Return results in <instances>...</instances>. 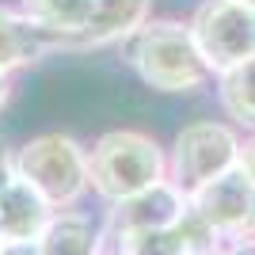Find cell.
I'll list each match as a JSON object with an SVG mask.
<instances>
[{"label": "cell", "instance_id": "obj_4", "mask_svg": "<svg viewBox=\"0 0 255 255\" xmlns=\"http://www.w3.org/2000/svg\"><path fill=\"white\" fill-rule=\"evenodd\" d=\"M240 156V141L229 126L221 122H194L175 137L171 149V183L191 198L198 187H206L210 179L225 175L229 168H236Z\"/></svg>", "mask_w": 255, "mask_h": 255}, {"label": "cell", "instance_id": "obj_6", "mask_svg": "<svg viewBox=\"0 0 255 255\" xmlns=\"http://www.w3.org/2000/svg\"><path fill=\"white\" fill-rule=\"evenodd\" d=\"M191 206L217 236L255 233V183L240 168H229L225 175L198 187L191 194Z\"/></svg>", "mask_w": 255, "mask_h": 255}, {"label": "cell", "instance_id": "obj_7", "mask_svg": "<svg viewBox=\"0 0 255 255\" xmlns=\"http://www.w3.org/2000/svg\"><path fill=\"white\" fill-rule=\"evenodd\" d=\"M191 198L175 187L171 179H160L145 191L111 202L107 213V236H126V233H145V229H175L179 217L187 213Z\"/></svg>", "mask_w": 255, "mask_h": 255}, {"label": "cell", "instance_id": "obj_10", "mask_svg": "<svg viewBox=\"0 0 255 255\" xmlns=\"http://www.w3.org/2000/svg\"><path fill=\"white\" fill-rule=\"evenodd\" d=\"M46 34L34 19H23L15 11L0 8V69H19L46 53Z\"/></svg>", "mask_w": 255, "mask_h": 255}, {"label": "cell", "instance_id": "obj_19", "mask_svg": "<svg viewBox=\"0 0 255 255\" xmlns=\"http://www.w3.org/2000/svg\"><path fill=\"white\" fill-rule=\"evenodd\" d=\"M8 73H4V69H0V111H4V103H8Z\"/></svg>", "mask_w": 255, "mask_h": 255}, {"label": "cell", "instance_id": "obj_12", "mask_svg": "<svg viewBox=\"0 0 255 255\" xmlns=\"http://www.w3.org/2000/svg\"><path fill=\"white\" fill-rule=\"evenodd\" d=\"M23 8L50 34H84L92 19V0H23Z\"/></svg>", "mask_w": 255, "mask_h": 255}, {"label": "cell", "instance_id": "obj_5", "mask_svg": "<svg viewBox=\"0 0 255 255\" xmlns=\"http://www.w3.org/2000/svg\"><path fill=\"white\" fill-rule=\"evenodd\" d=\"M194 42L206 65L233 69L255 57V8L244 0H210L194 15Z\"/></svg>", "mask_w": 255, "mask_h": 255}, {"label": "cell", "instance_id": "obj_2", "mask_svg": "<svg viewBox=\"0 0 255 255\" xmlns=\"http://www.w3.org/2000/svg\"><path fill=\"white\" fill-rule=\"evenodd\" d=\"M15 175L31 183L53 210L73 206L92 187L84 149L65 133H42V137L27 141L15 156Z\"/></svg>", "mask_w": 255, "mask_h": 255}, {"label": "cell", "instance_id": "obj_18", "mask_svg": "<svg viewBox=\"0 0 255 255\" xmlns=\"http://www.w3.org/2000/svg\"><path fill=\"white\" fill-rule=\"evenodd\" d=\"M225 255H255V240H244V236H240L233 248H225Z\"/></svg>", "mask_w": 255, "mask_h": 255}, {"label": "cell", "instance_id": "obj_8", "mask_svg": "<svg viewBox=\"0 0 255 255\" xmlns=\"http://www.w3.org/2000/svg\"><path fill=\"white\" fill-rule=\"evenodd\" d=\"M53 206L46 202L42 194L34 191L27 179L11 175L0 187V240H38V233L46 229Z\"/></svg>", "mask_w": 255, "mask_h": 255}, {"label": "cell", "instance_id": "obj_1", "mask_svg": "<svg viewBox=\"0 0 255 255\" xmlns=\"http://www.w3.org/2000/svg\"><path fill=\"white\" fill-rule=\"evenodd\" d=\"M164 168L168 164H164V152L156 149V141H149L145 133L118 129L96 141V149L88 156V183L107 202H118V198H129V194L160 183Z\"/></svg>", "mask_w": 255, "mask_h": 255}, {"label": "cell", "instance_id": "obj_11", "mask_svg": "<svg viewBox=\"0 0 255 255\" xmlns=\"http://www.w3.org/2000/svg\"><path fill=\"white\" fill-rule=\"evenodd\" d=\"M145 11H149V0H92V19L84 34L92 42L122 38L145 23Z\"/></svg>", "mask_w": 255, "mask_h": 255}, {"label": "cell", "instance_id": "obj_9", "mask_svg": "<svg viewBox=\"0 0 255 255\" xmlns=\"http://www.w3.org/2000/svg\"><path fill=\"white\" fill-rule=\"evenodd\" d=\"M42 255H103V233L84 213H50L46 229L38 233Z\"/></svg>", "mask_w": 255, "mask_h": 255}, {"label": "cell", "instance_id": "obj_16", "mask_svg": "<svg viewBox=\"0 0 255 255\" xmlns=\"http://www.w3.org/2000/svg\"><path fill=\"white\" fill-rule=\"evenodd\" d=\"M236 168H240L248 179L255 183V141H248L244 149H240V156H236Z\"/></svg>", "mask_w": 255, "mask_h": 255}, {"label": "cell", "instance_id": "obj_20", "mask_svg": "<svg viewBox=\"0 0 255 255\" xmlns=\"http://www.w3.org/2000/svg\"><path fill=\"white\" fill-rule=\"evenodd\" d=\"M198 255H225V252H217V248H210V252H198Z\"/></svg>", "mask_w": 255, "mask_h": 255}, {"label": "cell", "instance_id": "obj_22", "mask_svg": "<svg viewBox=\"0 0 255 255\" xmlns=\"http://www.w3.org/2000/svg\"><path fill=\"white\" fill-rule=\"evenodd\" d=\"M0 248H4V240H0Z\"/></svg>", "mask_w": 255, "mask_h": 255}, {"label": "cell", "instance_id": "obj_15", "mask_svg": "<svg viewBox=\"0 0 255 255\" xmlns=\"http://www.w3.org/2000/svg\"><path fill=\"white\" fill-rule=\"evenodd\" d=\"M0 255H42V248H38V240H11L0 248Z\"/></svg>", "mask_w": 255, "mask_h": 255}, {"label": "cell", "instance_id": "obj_14", "mask_svg": "<svg viewBox=\"0 0 255 255\" xmlns=\"http://www.w3.org/2000/svg\"><path fill=\"white\" fill-rule=\"evenodd\" d=\"M111 240H115L111 255H191L175 229H145V233L111 236Z\"/></svg>", "mask_w": 255, "mask_h": 255}, {"label": "cell", "instance_id": "obj_3", "mask_svg": "<svg viewBox=\"0 0 255 255\" xmlns=\"http://www.w3.org/2000/svg\"><path fill=\"white\" fill-rule=\"evenodd\" d=\"M141 76L160 92H191L202 84L206 76V61L198 53L191 31H183L175 23H152L145 27L133 50Z\"/></svg>", "mask_w": 255, "mask_h": 255}, {"label": "cell", "instance_id": "obj_21", "mask_svg": "<svg viewBox=\"0 0 255 255\" xmlns=\"http://www.w3.org/2000/svg\"><path fill=\"white\" fill-rule=\"evenodd\" d=\"M244 4H248V8H255V0H244Z\"/></svg>", "mask_w": 255, "mask_h": 255}, {"label": "cell", "instance_id": "obj_17", "mask_svg": "<svg viewBox=\"0 0 255 255\" xmlns=\"http://www.w3.org/2000/svg\"><path fill=\"white\" fill-rule=\"evenodd\" d=\"M11 175H15V156H11V152H8V145L0 141V187H4V183H8Z\"/></svg>", "mask_w": 255, "mask_h": 255}, {"label": "cell", "instance_id": "obj_13", "mask_svg": "<svg viewBox=\"0 0 255 255\" xmlns=\"http://www.w3.org/2000/svg\"><path fill=\"white\" fill-rule=\"evenodd\" d=\"M221 96H225V107H229L240 122L255 126V57L233 65V69H225Z\"/></svg>", "mask_w": 255, "mask_h": 255}]
</instances>
